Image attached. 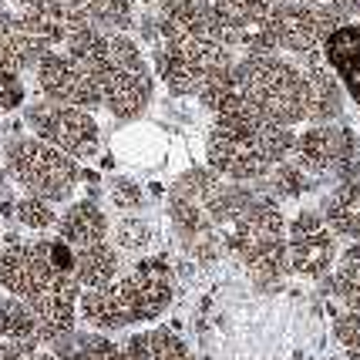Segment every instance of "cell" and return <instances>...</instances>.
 I'll return each mask as SVG.
<instances>
[{
	"instance_id": "obj_5",
	"label": "cell",
	"mask_w": 360,
	"mask_h": 360,
	"mask_svg": "<svg viewBox=\"0 0 360 360\" xmlns=\"http://www.w3.org/2000/svg\"><path fill=\"white\" fill-rule=\"evenodd\" d=\"M236 78L252 111L280 125H300L310 111V81L307 68L283 54H246L236 61Z\"/></svg>"
},
{
	"instance_id": "obj_11",
	"label": "cell",
	"mask_w": 360,
	"mask_h": 360,
	"mask_svg": "<svg viewBox=\"0 0 360 360\" xmlns=\"http://www.w3.org/2000/svg\"><path fill=\"white\" fill-rule=\"evenodd\" d=\"M27 128L54 148L68 152L71 158H94L101 145V128L88 108L61 105V101H34L27 108Z\"/></svg>"
},
{
	"instance_id": "obj_15",
	"label": "cell",
	"mask_w": 360,
	"mask_h": 360,
	"mask_svg": "<svg viewBox=\"0 0 360 360\" xmlns=\"http://www.w3.org/2000/svg\"><path fill=\"white\" fill-rule=\"evenodd\" d=\"M20 20L47 47H68L81 31L91 27L84 0H20Z\"/></svg>"
},
{
	"instance_id": "obj_29",
	"label": "cell",
	"mask_w": 360,
	"mask_h": 360,
	"mask_svg": "<svg viewBox=\"0 0 360 360\" xmlns=\"http://www.w3.org/2000/svg\"><path fill=\"white\" fill-rule=\"evenodd\" d=\"M152 226L135 216V212H125L122 219H118V229H115V243H118V250H145L148 243H152Z\"/></svg>"
},
{
	"instance_id": "obj_13",
	"label": "cell",
	"mask_w": 360,
	"mask_h": 360,
	"mask_svg": "<svg viewBox=\"0 0 360 360\" xmlns=\"http://www.w3.org/2000/svg\"><path fill=\"white\" fill-rule=\"evenodd\" d=\"M337 239L320 209H300L286 226V259L297 276L320 280L337 266Z\"/></svg>"
},
{
	"instance_id": "obj_26",
	"label": "cell",
	"mask_w": 360,
	"mask_h": 360,
	"mask_svg": "<svg viewBox=\"0 0 360 360\" xmlns=\"http://www.w3.org/2000/svg\"><path fill=\"white\" fill-rule=\"evenodd\" d=\"M330 290L347 310H360V243H354L337 259V269L330 276Z\"/></svg>"
},
{
	"instance_id": "obj_34",
	"label": "cell",
	"mask_w": 360,
	"mask_h": 360,
	"mask_svg": "<svg viewBox=\"0 0 360 360\" xmlns=\"http://www.w3.org/2000/svg\"><path fill=\"white\" fill-rule=\"evenodd\" d=\"M145 7H158V4H165V0H141Z\"/></svg>"
},
{
	"instance_id": "obj_2",
	"label": "cell",
	"mask_w": 360,
	"mask_h": 360,
	"mask_svg": "<svg viewBox=\"0 0 360 360\" xmlns=\"http://www.w3.org/2000/svg\"><path fill=\"white\" fill-rule=\"evenodd\" d=\"M297 135L280 122L252 111L250 105L216 115L205 139L209 169L226 182H263L273 165L293 155Z\"/></svg>"
},
{
	"instance_id": "obj_31",
	"label": "cell",
	"mask_w": 360,
	"mask_h": 360,
	"mask_svg": "<svg viewBox=\"0 0 360 360\" xmlns=\"http://www.w3.org/2000/svg\"><path fill=\"white\" fill-rule=\"evenodd\" d=\"M111 202L118 205V212H139L145 195H141V188L131 179H115L111 182Z\"/></svg>"
},
{
	"instance_id": "obj_21",
	"label": "cell",
	"mask_w": 360,
	"mask_h": 360,
	"mask_svg": "<svg viewBox=\"0 0 360 360\" xmlns=\"http://www.w3.org/2000/svg\"><path fill=\"white\" fill-rule=\"evenodd\" d=\"M122 266V250L105 243H94L84 250H75V280L81 283V290H98V286H108L118 276Z\"/></svg>"
},
{
	"instance_id": "obj_19",
	"label": "cell",
	"mask_w": 360,
	"mask_h": 360,
	"mask_svg": "<svg viewBox=\"0 0 360 360\" xmlns=\"http://www.w3.org/2000/svg\"><path fill=\"white\" fill-rule=\"evenodd\" d=\"M320 212H323V219L330 222V229L340 239L360 243V175L333 182V188L320 202Z\"/></svg>"
},
{
	"instance_id": "obj_23",
	"label": "cell",
	"mask_w": 360,
	"mask_h": 360,
	"mask_svg": "<svg viewBox=\"0 0 360 360\" xmlns=\"http://www.w3.org/2000/svg\"><path fill=\"white\" fill-rule=\"evenodd\" d=\"M51 350L61 360H111L118 354V347L101 330H68L51 344Z\"/></svg>"
},
{
	"instance_id": "obj_25",
	"label": "cell",
	"mask_w": 360,
	"mask_h": 360,
	"mask_svg": "<svg viewBox=\"0 0 360 360\" xmlns=\"http://www.w3.org/2000/svg\"><path fill=\"white\" fill-rule=\"evenodd\" d=\"M310 186H314V175L307 172L297 158L290 155V158H283L280 165L269 169V175L263 179V186L259 188H263L266 195H273L276 202H290V199H300Z\"/></svg>"
},
{
	"instance_id": "obj_14",
	"label": "cell",
	"mask_w": 360,
	"mask_h": 360,
	"mask_svg": "<svg viewBox=\"0 0 360 360\" xmlns=\"http://www.w3.org/2000/svg\"><path fill=\"white\" fill-rule=\"evenodd\" d=\"M34 71H37V84H41L44 98H51V101L88 111L101 105V91L94 84L91 71L71 51H47Z\"/></svg>"
},
{
	"instance_id": "obj_33",
	"label": "cell",
	"mask_w": 360,
	"mask_h": 360,
	"mask_svg": "<svg viewBox=\"0 0 360 360\" xmlns=\"http://www.w3.org/2000/svg\"><path fill=\"white\" fill-rule=\"evenodd\" d=\"M34 360H61V357H58V354H37Z\"/></svg>"
},
{
	"instance_id": "obj_16",
	"label": "cell",
	"mask_w": 360,
	"mask_h": 360,
	"mask_svg": "<svg viewBox=\"0 0 360 360\" xmlns=\"http://www.w3.org/2000/svg\"><path fill=\"white\" fill-rule=\"evenodd\" d=\"M323 61L340 78L347 98L360 108V20H347L327 34Z\"/></svg>"
},
{
	"instance_id": "obj_10",
	"label": "cell",
	"mask_w": 360,
	"mask_h": 360,
	"mask_svg": "<svg viewBox=\"0 0 360 360\" xmlns=\"http://www.w3.org/2000/svg\"><path fill=\"white\" fill-rule=\"evenodd\" d=\"M293 158L314 179H330V182H344L360 175V139L357 131L344 125H310L300 131L293 141Z\"/></svg>"
},
{
	"instance_id": "obj_4",
	"label": "cell",
	"mask_w": 360,
	"mask_h": 360,
	"mask_svg": "<svg viewBox=\"0 0 360 360\" xmlns=\"http://www.w3.org/2000/svg\"><path fill=\"white\" fill-rule=\"evenodd\" d=\"M175 280L172 266L162 256H145L135 266L115 276L108 286L84 290L78 300V314L91 330H125L135 323H148L165 314L172 303Z\"/></svg>"
},
{
	"instance_id": "obj_9",
	"label": "cell",
	"mask_w": 360,
	"mask_h": 360,
	"mask_svg": "<svg viewBox=\"0 0 360 360\" xmlns=\"http://www.w3.org/2000/svg\"><path fill=\"white\" fill-rule=\"evenodd\" d=\"M155 78L179 98H199L205 81L233 64V47L212 41H155L152 44Z\"/></svg>"
},
{
	"instance_id": "obj_18",
	"label": "cell",
	"mask_w": 360,
	"mask_h": 360,
	"mask_svg": "<svg viewBox=\"0 0 360 360\" xmlns=\"http://www.w3.org/2000/svg\"><path fill=\"white\" fill-rule=\"evenodd\" d=\"M111 148H115V158H122L125 165H135V169H155L162 165V158L169 152V139L162 135V128L155 125H131L122 128L115 141H111Z\"/></svg>"
},
{
	"instance_id": "obj_3",
	"label": "cell",
	"mask_w": 360,
	"mask_h": 360,
	"mask_svg": "<svg viewBox=\"0 0 360 360\" xmlns=\"http://www.w3.org/2000/svg\"><path fill=\"white\" fill-rule=\"evenodd\" d=\"M64 51H71L91 71L94 84L101 91V105L115 118L135 122L141 111L152 105L155 75H152V68L145 61L141 47L128 34H105L91 24Z\"/></svg>"
},
{
	"instance_id": "obj_28",
	"label": "cell",
	"mask_w": 360,
	"mask_h": 360,
	"mask_svg": "<svg viewBox=\"0 0 360 360\" xmlns=\"http://www.w3.org/2000/svg\"><path fill=\"white\" fill-rule=\"evenodd\" d=\"M14 216L20 226H27L34 233H44L51 226H58V212H54V202L47 199H37V195H24L20 202H14Z\"/></svg>"
},
{
	"instance_id": "obj_36",
	"label": "cell",
	"mask_w": 360,
	"mask_h": 360,
	"mask_svg": "<svg viewBox=\"0 0 360 360\" xmlns=\"http://www.w3.org/2000/svg\"><path fill=\"white\" fill-rule=\"evenodd\" d=\"M111 360H115V357H111Z\"/></svg>"
},
{
	"instance_id": "obj_7",
	"label": "cell",
	"mask_w": 360,
	"mask_h": 360,
	"mask_svg": "<svg viewBox=\"0 0 360 360\" xmlns=\"http://www.w3.org/2000/svg\"><path fill=\"white\" fill-rule=\"evenodd\" d=\"M4 158H7V172L17 179V186L27 188V195H37L47 202H64L78 188V158L41 141L37 135L11 141Z\"/></svg>"
},
{
	"instance_id": "obj_30",
	"label": "cell",
	"mask_w": 360,
	"mask_h": 360,
	"mask_svg": "<svg viewBox=\"0 0 360 360\" xmlns=\"http://www.w3.org/2000/svg\"><path fill=\"white\" fill-rule=\"evenodd\" d=\"M24 98H27V88H24L20 75H17V71H7V68H0V111L20 108Z\"/></svg>"
},
{
	"instance_id": "obj_27",
	"label": "cell",
	"mask_w": 360,
	"mask_h": 360,
	"mask_svg": "<svg viewBox=\"0 0 360 360\" xmlns=\"http://www.w3.org/2000/svg\"><path fill=\"white\" fill-rule=\"evenodd\" d=\"M88 17L98 31L105 34H125L135 24V4L131 0H84Z\"/></svg>"
},
{
	"instance_id": "obj_1",
	"label": "cell",
	"mask_w": 360,
	"mask_h": 360,
	"mask_svg": "<svg viewBox=\"0 0 360 360\" xmlns=\"http://www.w3.org/2000/svg\"><path fill=\"white\" fill-rule=\"evenodd\" d=\"M209 219L222 239V250L233 252L252 280L276 283L286 259V226H283L280 202L266 195L259 186L243 182H216L205 195Z\"/></svg>"
},
{
	"instance_id": "obj_22",
	"label": "cell",
	"mask_w": 360,
	"mask_h": 360,
	"mask_svg": "<svg viewBox=\"0 0 360 360\" xmlns=\"http://www.w3.org/2000/svg\"><path fill=\"white\" fill-rule=\"evenodd\" d=\"M115 360H188V347L172 330H141L118 347Z\"/></svg>"
},
{
	"instance_id": "obj_12",
	"label": "cell",
	"mask_w": 360,
	"mask_h": 360,
	"mask_svg": "<svg viewBox=\"0 0 360 360\" xmlns=\"http://www.w3.org/2000/svg\"><path fill=\"white\" fill-rule=\"evenodd\" d=\"M148 37L155 41H212L229 47L226 20L216 0H165L148 17Z\"/></svg>"
},
{
	"instance_id": "obj_32",
	"label": "cell",
	"mask_w": 360,
	"mask_h": 360,
	"mask_svg": "<svg viewBox=\"0 0 360 360\" xmlns=\"http://www.w3.org/2000/svg\"><path fill=\"white\" fill-rule=\"evenodd\" d=\"M333 333H337V340L347 347V350H354L360 354V310H347L333 320Z\"/></svg>"
},
{
	"instance_id": "obj_35",
	"label": "cell",
	"mask_w": 360,
	"mask_h": 360,
	"mask_svg": "<svg viewBox=\"0 0 360 360\" xmlns=\"http://www.w3.org/2000/svg\"><path fill=\"white\" fill-rule=\"evenodd\" d=\"M266 4H280V0H266Z\"/></svg>"
},
{
	"instance_id": "obj_6",
	"label": "cell",
	"mask_w": 360,
	"mask_h": 360,
	"mask_svg": "<svg viewBox=\"0 0 360 360\" xmlns=\"http://www.w3.org/2000/svg\"><path fill=\"white\" fill-rule=\"evenodd\" d=\"M0 286L20 300H34L71 290L75 280V246L58 239H14L0 250Z\"/></svg>"
},
{
	"instance_id": "obj_20",
	"label": "cell",
	"mask_w": 360,
	"mask_h": 360,
	"mask_svg": "<svg viewBox=\"0 0 360 360\" xmlns=\"http://www.w3.org/2000/svg\"><path fill=\"white\" fill-rule=\"evenodd\" d=\"M58 236H61L68 246H75V250L105 243L108 239V216L94 202H88V199L75 202L58 216Z\"/></svg>"
},
{
	"instance_id": "obj_17",
	"label": "cell",
	"mask_w": 360,
	"mask_h": 360,
	"mask_svg": "<svg viewBox=\"0 0 360 360\" xmlns=\"http://www.w3.org/2000/svg\"><path fill=\"white\" fill-rule=\"evenodd\" d=\"M307 81H310V111H307V122L310 125H323V122H337L344 115V101L347 91L340 78L327 68V61L310 58L307 61Z\"/></svg>"
},
{
	"instance_id": "obj_24",
	"label": "cell",
	"mask_w": 360,
	"mask_h": 360,
	"mask_svg": "<svg viewBox=\"0 0 360 360\" xmlns=\"http://www.w3.org/2000/svg\"><path fill=\"white\" fill-rule=\"evenodd\" d=\"M0 337L4 340H14V344H41L37 337V316H34V307L27 300L11 297L0 300Z\"/></svg>"
},
{
	"instance_id": "obj_8",
	"label": "cell",
	"mask_w": 360,
	"mask_h": 360,
	"mask_svg": "<svg viewBox=\"0 0 360 360\" xmlns=\"http://www.w3.org/2000/svg\"><path fill=\"white\" fill-rule=\"evenodd\" d=\"M216 182H219L216 172L188 169L175 182L172 202H169V219H172L175 239L199 263H216L222 256V239L216 233L212 219H209V209H205V195H209V188Z\"/></svg>"
}]
</instances>
